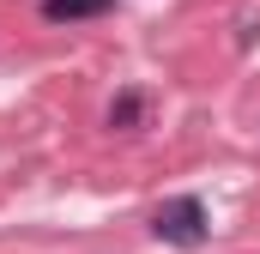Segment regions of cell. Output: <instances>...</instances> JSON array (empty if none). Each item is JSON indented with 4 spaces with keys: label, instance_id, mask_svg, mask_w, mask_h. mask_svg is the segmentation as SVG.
I'll list each match as a JSON object with an SVG mask.
<instances>
[{
    "label": "cell",
    "instance_id": "7a4b0ae2",
    "mask_svg": "<svg viewBox=\"0 0 260 254\" xmlns=\"http://www.w3.org/2000/svg\"><path fill=\"white\" fill-rule=\"evenodd\" d=\"M103 12H115V0H43L49 24H79V18H103Z\"/></svg>",
    "mask_w": 260,
    "mask_h": 254
},
{
    "label": "cell",
    "instance_id": "6da1fadb",
    "mask_svg": "<svg viewBox=\"0 0 260 254\" xmlns=\"http://www.w3.org/2000/svg\"><path fill=\"white\" fill-rule=\"evenodd\" d=\"M206 230H212V218H206V200L200 194H176V200H164L151 212V236L170 242V248H200Z\"/></svg>",
    "mask_w": 260,
    "mask_h": 254
},
{
    "label": "cell",
    "instance_id": "3957f363",
    "mask_svg": "<svg viewBox=\"0 0 260 254\" xmlns=\"http://www.w3.org/2000/svg\"><path fill=\"white\" fill-rule=\"evenodd\" d=\"M133 121H139V97L121 91V97H115V109H109V127H133Z\"/></svg>",
    "mask_w": 260,
    "mask_h": 254
}]
</instances>
